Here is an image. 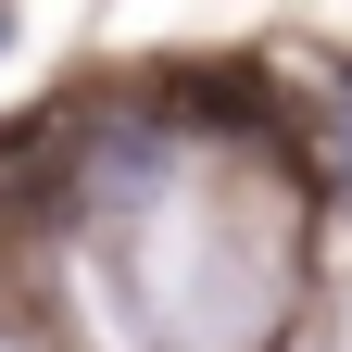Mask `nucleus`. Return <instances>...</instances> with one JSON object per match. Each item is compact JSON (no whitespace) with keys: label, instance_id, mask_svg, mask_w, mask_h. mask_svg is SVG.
I'll return each instance as SVG.
<instances>
[{"label":"nucleus","instance_id":"nucleus-1","mask_svg":"<svg viewBox=\"0 0 352 352\" xmlns=\"http://www.w3.org/2000/svg\"><path fill=\"white\" fill-rule=\"evenodd\" d=\"M327 176L352 189V88H340V113H327Z\"/></svg>","mask_w":352,"mask_h":352},{"label":"nucleus","instance_id":"nucleus-2","mask_svg":"<svg viewBox=\"0 0 352 352\" xmlns=\"http://www.w3.org/2000/svg\"><path fill=\"white\" fill-rule=\"evenodd\" d=\"M0 38H13V13H0Z\"/></svg>","mask_w":352,"mask_h":352}]
</instances>
